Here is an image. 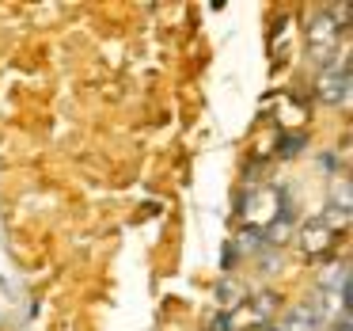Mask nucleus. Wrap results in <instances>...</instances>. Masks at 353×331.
<instances>
[{
	"label": "nucleus",
	"mask_w": 353,
	"mask_h": 331,
	"mask_svg": "<svg viewBox=\"0 0 353 331\" xmlns=\"http://www.w3.org/2000/svg\"><path fill=\"white\" fill-rule=\"evenodd\" d=\"M345 19H350V8L345 4H330V8H319L304 27V42H307V57L319 62L327 69L334 62L338 46H342V31H345Z\"/></svg>",
	"instance_id": "nucleus-1"
},
{
	"label": "nucleus",
	"mask_w": 353,
	"mask_h": 331,
	"mask_svg": "<svg viewBox=\"0 0 353 331\" xmlns=\"http://www.w3.org/2000/svg\"><path fill=\"white\" fill-rule=\"evenodd\" d=\"M350 69L345 65H327V69L319 73V80H315V95H319V103H327V107H345L350 103Z\"/></svg>",
	"instance_id": "nucleus-2"
},
{
	"label": "nucleus",
	"mask_w": 353,
	"mask_h": 331,
	"mask_svg": "<svg viewBox=\"0 0 353 331\" xmlns=\"http://www.w3.org/2000/svg\"><path fill=\"white\" fill-rule=\"evenodd\" d=\"M323 308L319 301H296L292 308H285L281 320H277L274 331H319L323 328Z\"/></svg>",
	"instance_id": "nucleus-3"
},
{
	"label": "nucleus",
	"mask_w": 353,
	"mask_h": 331,
	"mask_svg": "<svg viewBox=\"0 0 353 331\" xmlns=\"http://www.w3.org/2000/svg\"><path fill=\"white\" fill-rule=\"evenodd\" d=\"M334 240H338V232L330 229V221L327 217H312V221H304V229H300V247H304V255H327L330 247H334Z\"/></svg>",
	"instance_id": "nucleus-4"
},
{
	"label": "nucleus",
	"mask_w": 353,
	"mask_h": 331,
	"mask_svg": "<svg viewBox=\"0 0 353 331\" xmlns=\"http://www.w3.org/2000/svg\"><path fill=\"white\" fill-rule=\"evenodd\" d=\"M216 301H221V308H239L247 301V290L236 282V278H232V282L224 278V282L216 285Z\"/></svg>",
	"instance_id": "nucleus-5"
},
{
	"label": "nucleus",
	"mask_w": 353,
	"mask_h": 331,
	"mask_svg": "<svg viewBox=\"0 0 353 331\" xmlns=\"http://www.w3.org/2000/svg\"><path fill=\"white\" fill-rule=\"evenodd\" d=\"M334 331H353V328H350V323H345V320H342V323H338V328H334Z\"/></svg>",
	"instance_id": "nucleus-6"
}]
</instances>
